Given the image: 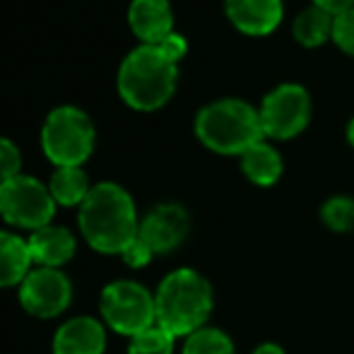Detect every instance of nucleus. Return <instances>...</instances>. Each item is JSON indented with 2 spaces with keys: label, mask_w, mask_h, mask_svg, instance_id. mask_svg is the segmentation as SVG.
Returning a JSON list of instances; mask_svg holds the SVG:
<instances>
[{
  "label": "nucleus",
  "mask_w": 354,
  "mask_h": 354,
  "mask_svg": "<svg viewBox=\"0 0 354 354\" xmlns=\"http://www.w3.org/2000/svg\"><path fill=\"white\" fill-rule=\"evenodd\" d=\"M191 234V214L178 203H159L140 217L138 239H142L154 256L174 253Z\"/></svg>",
  "instance_id": "9d476101"
},
{
  "label": "nucleus",
  "mask_w": 354,
  "mask_h": 354,
  "mask_svg": "<svg viewBox=\"0 0 354 354\" xmlns=\"http://www.w3.org/2000/svg\"><path fill=\"white\" fill-rule=\"evenodd\" d=\"M22 174V152L12 140L0 138V183Z\"/></svg>",
  "instance_id": "5701e85b"
},
{
  "label": "nucleus",
  "mask_w": 354,
  "mask_h": 354,
  "mask_svg": "<svg viewBox=\"0 0 354 354\" xmlns=\"http://www.w3.org/2000/svg\"><path fill=\"white\" fill-rule=\"evenodd\" d=\"M239 159H241L243 176H246L253 186L270 188L282 178V171H284L282 154L277 152L268 140H261L258 145H253V147L246 149Z\"/></svg>",
  "instance_id": "dca6fc26"
},
{
  "label": "nucleus",
  "mask_w": 354,
  "mask_h": 354,
  "mask_svg": "<svg viewBox=\"0 0 354 354\" xmlns=\"http://www.w3.org/2000/svg\"><path fill=\"white\" fill-rule=\"evenodd\" d=\"M176 352V337L164 328L152 326L138 333L128 340V354H174Z\"/></svg>",
  "instance_id": "412c9836"
},
{
  "label": "nucleus",
  "mask_w": 354,
  "mask_h": 354,
  "mask_svg": "<svg viewBox=\"0 0 354 354\" xmlns=\"http://www.w3.org/2000/svg\"><path fill=\"white\" fill-rule=\"evenodd\" d=\"M27 243L34 266L39 268H63L73 261L77 251V239L73 236L71 229L53 222L29 234Z\"/></svg>",
  "instance_id": "4468645a"
},
{
  "label": "nucleus",
  "mask_w": 354,
  "mask_h": 354,
  "mask_svg": "<svg viewBox=\"0 0 354 354\" xmlns=\"http://www.w3.org/2000/svg\"><path fill=\"white\" fill-rule=\"evenodd\" d=\"M99 313L104 326L123 337H136L138 333L157 326L154 292L136 280H113L102 289Z\"/></svg>",
  "instance_id": "423d86ee"
},
{
  "label": "nucleus",
  "mask_w": 354,
  "mask_h": 354,
  "mask_svg": "<svg viewBox=\"0 0 354 354\" xmlns=\"http://www.w3.org/2000/svg\"><path fill=\"white\" fill-rule=\"evenodd\" d=\"M56 207L48 186L39 178L19 174L0 183V217L10 227L27 229L32 234L53 222Z\"/></svg>",
  "instance_id": "0eeeda50"
},
{
  "label": "nucleus",
  "mask_w": 354,
  "mask_h": 354,
  "mask_svg": "<svg viewBox=\"0 0 354 354\" xmlns=\"http://www.w3.org/2000/svg\"><path fill=\"white\" fill-rule=\"evenodd\" d=\"M157 326L183 340L207 326L214 311V289L196 268H176L154 289Z\"/></svg>",
  "instance_id": "f03ea898"
},
{
  "label": "nucleus",
  "mask_w": 354,
  "mask_h": 354,
  "mask_svg": "<svg viewBox=\"0 0 354 354\" xmlns=\"http://www.w3.org/2000/svg\"><path fill=\"white\" fill-rule=\"evenodd\" d=\"M321 222L335 234L354 232V198L333 196L321 205Z\"/></svg>",
  "instance_id": "aec40b11"
},
{
  "label": "nucleus",
  "mask_w": 354,
  "mask_h": 354,
  "mask_svg": "<svg viewBox=\"0 0 354 354\" xmlns=\"http://www.w3.org/2000/svg\"><path fill=\"white\" fill-rule=\"evenodd\" d=\"M94 123L82 109L58 106L41 128V149L56 167H82L94 152Z\"/></svg>",
  "instance_id": "39448f33"
},
{
  "label": "nucleus",
  "mask_w": 354,
  "mask_h": 354,
  "mask_svg": "<svg viewBox=\"0 0 354 354\" xmlns=\"http://www.w3.org/2000/svg\"><path fill=\"white\" fill-rule=\"evenodd\" d=\"M159 48H162L164 53H167L169 58H171L174 63H178L183 56H186V51H188V44H186V39L181 37V34H169L167 39H164L162 44H157Z\"/></svg>",
  "instance_id": "393cba45"
},
{
  "label": "nucleus",
  "mask_w": 354,
  "mask_h": 354,
  "mask_svg": "<svg viewBox=\"0 0 354 354\" xmlns=\"http://www.w3.org/2000/svg\"><path fill=\"white\" fill-rule=\"evenodd\" d=\"M128 24L142 44L157 46L169 34H174L171 3L169 0H133L128 8Z\"/></svg>",
  "instance_id": "ddd939ff"
},
{
  "label": "nucleus",
  "mask_w": 354,
  "mask_h": 354,
  "mask_svg": "<svg viewBox=\"0 0 354 354\" xmlns=\"http://www.w3.org/2000/svg\"><path fill=\"white\" fill-rule=\"evenodd\" d=\"M181 354H236V342L222 328L205 326L183 337Z\"/></svg>",
  "instance_id": "6ab92c4d"
},
{
  "label": "nucleus",
  "mask_w": 354,
  "mask_h": 354,
  "mask_svg": "<svg viewBox=\"0 0 354 354\" xmlns=\"http://www.w3.org/2000/svg\"><path fill=\"white\" fill-rule=\"evenodd\" d=\"M104 321L92 316H73L53 335V354H104L106 352Z\"/></svg>",
  "instance_id": "f8f14e48"
},
{
  "label": "nucleus",
  "mask_w": 354,
  "mask_h": 354,
  "mask_svg": "<svg viewBox=\"0 0 354 354\" xmlns=\"http://www.w3.org/2000/svg\"><path fill=\"white\" fill-rule=\"evenodd\" d=\"M229 22L246 37H268L282 22V0H224Z\"/></svg>",
  "instance_id": "9b49d317"
},
{
  "label": "nucleus",
  "mask_w": 354,
  "mask_h": 354,
  "mask_svg": "<svg viewBox=\"0 0 354 354\" xmlns=\"http://www.w3.org/2000/svg\"><path fill=\"white\" fill-rule=\"evenodd\" d=\"M73 282L61 268H39L34 266L32 272L24 277L17 287V297L22 308L34 318L51 321L71 308L73 304Z\"/></svg>",
  "instance_id": "1a4fd4ad"
},
{
  "label": "nucleus",
  "mask_w": 354,
  "mask_h": 354,
  "mask_svg": "<svg viewBox=\"0 0 354 354\" xmlns=\"http://www.w3.org/2000/svg\"><path fill=\"white\" fill-rule=\"evenodd\" d=\"M313 5H318L321 10H326V12H330L335 17V15H342L345 10H352L354 0H313Z\"/></svg>",
  "instance_id": "a878e982"
},
{
  "label": "nucleus",
  "mask_w": 354,
  "mask_h": 354,
  "mask_svg": "<svg viewBox=\"0 0 354 354\" xmlns=\"http://www.w3.org/2000/svg\"><path fill=\"white\" fill-rule=\"evenodd\" d=\"M333 22H335V17L330 12H326V10L311 3L294 17L292 34L301 46L316 48L321 44H326L328 39H333Z\"/></svg>",
  "instance_id": "a211bd4d"
},
{
  "label": "nucleus",
  "mask_w": 354,
  "mask_h": 354,
  "mask_svg": "<svg viewBox=\"0 0 354 354\" xmlns=\"http://www.w3.org/2000/svg\"><path fill=\"white\" fill-rule=\"evenodd\" d=\"M77 227L92 251L102 256H121L136 241L140 229L136 201L113 181L94 183L80 205Z\"/></svg>",
  "instance_id": "f257e3e1"
},
{
  "label": "nucleus",
  "mask_w": 354,
  "mask_h": 354,
  "mask_svg": "<svg viewBox=\"0 0 354 354\" xmlns=\"http://www.w3.org/2000/svg\"><path fill=\"white\" fill-rule=\"evenodd\" d=\"M311 94L297 82H282L263 97L258 116L266 140H292L311 121Z\"/></svg>",
  "instance_id": "6e6552de"
},
{
  "label": "nucleus",
  "mask_w": 354,
  "mask_h": 354,
  "mask_svg": "<svg viewBox=\"0 0 354 354\" xmlns=\"http://www.w3.org/2000/svg\"><path fill=\"white\" fill-rule=\"evenodd\" d=\"M333 41L342 53L354 58V8L345 10L342 15H335L333 22Z\"/></svg>",
  "instance_id": "4be33fe9"
},
{
  "label": "nucleus",
  "mask_w": 354,
  "mask_h": 354,
  "mask_svg": "<svg viewBox=\"0 0 354 354\" xmlns=\"http://www.w3.org/2000/svg\"><path fill=\"white\" fill-rule=\"evenodd\" d=\"M154 253L149 251V246L142 241V239L136 236V241L131 243V246L126 248V251L121 253V261L126 263L131 270H140V268H147L149 263H152Z\"/></svg>",
  "instance_id": "b1692460"
},
{
  "label": "nucleus",
  "mask_w": 354,
  "mask_h": 354,
  "mask_svg": "<svg viewBox=\"0 0 354 354\" xmlns=\"http://www.w3.org/2000/svg\"><path fill=\"white\" fill-rule=\"evenodd\" d=\"M251 354H287V352H284V347L277 345V342H261L258 347H253Z\"/></svg>",
  "instance_id": "bb28decb"
},
{
  "label": "nucleus",
  "mask_w": 354,
  "mask_h": 354,
  "mask_svg": "<svg viewBox=\"0 0 354 354\" xmlns=\"http://www.w3.org/2000/svg\"><path fill=\"white\" fill-rule=\"evenodd\" d=\"M347 142H350L352 147H354V118H352L350 123H347Z\"/></svg>",
  "instance_id": "cd10ccee"
},
{
  "label": "nucleus",
  "mask_w": 354,
  "mask_h": 354,
  "mask_svg": "<svg viewBox=\"0 0 354 354\" xmlns=\"http://www.w3.org/2000/svg\"><path fill=\"white\" fill-rule=\"evenodd\" d=\"M198 140L224 157H241L253 145L266 140L258 109L243 99H217L198 111Z\"/></svg>",
  "instance_id": "20e7f679"
},
{
  "label": "nucleus",
  "mask_w": 354,
  "mask_h": 354,
  "mask_svg": "<svg viewBox=\"0 0 354 354\" xmlns=\"http://www.w3.org/2000/svg\"><path fill=\"white\" fill-rule=\"evenodd\" d=\"M32 268L34 261L27 239L10 229H0V289L19 287Z\"/></svg>",
  "instance_id": "2eb2a0df"
},
{
  "label": "nucleus",
  "mask_w": 354,
  "mask_h": 354,
  "mask_svg": "<svg viewBox=\"0 0 354 354\" xmlns=\"http://www.w3.org/2000/svg\"><path fill=\"white\" fill-rule=\"evenodd\" d=\"M48 191H51L56 205L80 207L89 196L92 186H89V178L82 167H56L51 181H48Z\"/></svg>",
  "instance_id": "f3484780"
},
{
  "label": "nucleus",
  "mask_w": 354,
  "mask_h": 354,
  "mask_svg": "<svg viewBox=\"0 0 354 354\" xmlns=\"http://www.w3.org/2000/svg\"><path fill=\"white\" fill-rule=\"evenodd\" d=\"M178 82V63L159 46L140 44L118 68V94L136 111H157L171 99Z\"/></svg>",
  "instance_id": "7ed1b4c3"
}]
</instances>
